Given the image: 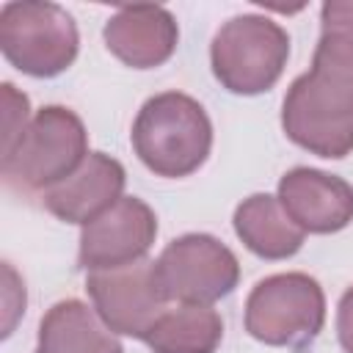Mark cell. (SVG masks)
Wrapping results in <instances>:
<instances>
[{"instance_id": "6da1fadb", "label": "cell", "mask_w": 353, "mask_h": 353, "mask_svg": "<svg viewBox=\"0 0 353 353\" xmlns=\"http://www.w3.org/2000/svg\"><path fill=\"white\" fill-rule=\"evenodd\" d=\"M281 130L292 143L325 160L353 152V39L320 33L312 69L287 88Z\"/></svg>"}, {"instance_id": "7a4b0ae2", "label": "cell", "mask_w": 353, "mask_h": 353, "mask_svg": "<svg viewBox=\"0 0 353 353\" xmlns=\"http://www.w3.org/2000/svg\"><path fill=\"white\" fill-rule=\"evenodd\" d=\"M132 149L157 176L182 179L204 165L212 149V121L207 110L182 91L149 97L132 121Z\"/></svg>"}, {"instance_id": "3957f363", "label": "cell", "mask_w": 353, "mask_h": 353, "mask_svg": "<svg viewBox=\"0 0 353 353\" xmlns=\"http://www.w3.org/2000/svg\"><path fill=\"white\" fill-rule=\"evenodd\" d=\"M290 58L287 30L262 14H240L218 28L210 44L215 80L240 97L270 91Z\"/></svg>"}, {"instance_id": "277c9868", "label": "cell", "mask_w": 353, "mask_h": 353, "mask_svg": "<svg viewBox=\"0 0 353 353\" xmlns=\"http://www.w3.org/2000/svg\"><path fill=\"white\" fill-rule=\"evenodd\" d=\"M0 50L6 61L30 77L66 72L80 50L72 14L47 0H11L0 8Z\"/></svg>"}, {"instance_id": "5b68a950", "label": "cell", "mask_w": 353, "mask_h": 353, "mask_svg": "<svg viewBox=\"0 0 353 353\" xmlns=\"http://www.w3.org/2000/svg\"><path fill=\"white\" fill-rule=\"evenodd\" d=\"M88 157L83 119L63 105H44L22 132L11 154L3 157L6 182L22 190H47L74 174Z\"/></svg>"}, {"instance_id": "8992f818", "label": "cell", "mask_w": 353, "mask_h": 353, "mask_svg": "<svg viewBox=\"0 0 353 353\" xmlns=\"http://www.w3.org/2000/svg\"><path fill=\"white\" fill-rule=\"evenodd\" d=\"M325 323V295L309 273H273L245 298V331L270 347H301Z\"/></svg>"}, {"instance_id": "52a82bcc", "label": "cell", "mask_w": 353, "mask_h": 353, "mask_svg": "<svg viewBox=\"0 0 353 353\" xmlns=\"http://www.w3.org/2000/svg\"><path fill=\"white\" fill-rule=\"evenodd\" d=\"M157 273L168 301L212 306L234 292L240 262L229 245L204 232L174 237L157 256Z\"/></svg>"}, {"instance_id": "ba28073f", "label": "cell", "mask_w": 353, "mask_h": 353, "mask_svg": "<svg viewBox=\"0 0 353 353\" xmlns=\"http://www.w3.org/2000/svg\"><path fill=\"white\" fill-rule=\"evenodd\" d=\"M85 292L102 323L113 334L132 339H146L168 309L157 262L146 256L121 268L91 270L85 276Z\"/></svg>"}, {"instance_id": "9c48e42d", "label": "cell", "mask_w": 353, "mask_h": 353, "mask_svg": "<svg viewBox=\"0 0 353 353\" xmlns=\"http://www.w3.org/2000/svg\"><path fill=\"white\" fill-rule=\"evenodd\" d=\"M157 237V215L138 196H121L80 232L77 265L83 270H108L146 256Z\"/></svg>"}, {"instance_id": "30bf717a", "label": "cell", "mask_w": 353, "mask_h": 353, "mask_svg": "<svg viewBox=\"0 0 353 353\" xmlns=\"http://www.w3.org/2000/svg\"><path fill=\"white\" fill-rule=\"evenodd\" d=\"M279 201L309 234H334L353 221V185L320 168H290L279 179Z\"/></svg>"}, {"instance_id": "8fae6325", "label": "cell", "mask_w": 353, "mask_h": 353, "mask_svg": "<svg viewBox=\"0 0 353 353\" xmlns=\"http://www.w3.org/2000/svg\"><path fill=\"white\" fill-rule=\"evenodd\" d=\"M124 182L127 174L116 157L105 152H88L74 174L41 193V204L58 221L85 226L121 199Z\"/></svg>"}, {"instance_id": "7c38bea8", "label": "cell", "mask_w": 353, "mask_h": 353, "mask_svg": "<svg viewBox=\"0 0 353 353\" xmlns=\"http://www.w3.org/2000/svg\"><path fill=\"white\" fill-rule=\"evenodd\" d=\"M108 50L132 69L163 66L176 44L179 28L168 8L163 6H121L102 30Z\"/></svg>"}, {"instance_id": "4fadbf2b", "label": "cell", "mask_w": 353, "mask_h": 353, "mask_svg": "<svg viewBox=\"0 0 353 353\" xmlns=\"http://www.w3.org/2000/svg\"><path fill=\"white\" fill-rule=\"evenodd\" d=\"M232 223L240 243L251 254L270 262L295 256L306 240V232L284 212L279 196L270 193H254L243 199L234 210Z\"/></svg>"}, {"instance_id": "5bb4252c", "label": "cell", "mask_w": 353, "mask_h": 353, "mask_svg": "<svg viewBox=\"0 0 353 353\" xmlns=\"http://www.w3.org/2000/svg\"><path fill=\"white\" fill-rule=\"evenodd\" d=\"M36 353H124V347L94 306L66 298L44 312Z\"/></svg>"}, {"instance_id": "9a60e30c", "label": "cell", "mask_w": 353, "mask_h": 353, "mask_svg": "<svg viewBox=\"0 0 353 353\" xmlns=\"http://www.w3.org/2000/svg\"><path fill=\"white\" fill-rule=\"evenodd\" d=\"M223 339V320L212 306L176 303L163 312L143 339L152 353H215Z\"/></svg>"}, {"instance_id": "2e32d148", "label": "cell", "mask_w": 353, "mask_h": 353, "mask_svg": "<svg viewBox=\"0 0 353 353\" xmlns=\"http://www.w3.org/2000/svg\"><path fill=\"white\" fill-rule=\"evenodd\" d=\"M3 157L14 152L22 132L30 124V102L11 83H3Z\"/></svg>"}, {"instance_id": "e0dca14e", "label": "cell", "mask_w": 353, "mask_h": 353, "mask_svg": "<svg viewBox=\"0 0 353 353\" xmlns=\"http://www.w3.org/2000/svg\"><path fill=\"white\" fill-rule=\"evenodd\" d=\"M323 33L353 39V0H328L320 8Z\"/></svg>"}, {"instance_id": "ac0fdd59", "label": "cell", "mask_w": 353, "mask_h": 353, "mask_svg": "<svg viewBox=\"0 0 353 353\" xmlns=\"http://www.w3.org/2000/svg\"><path fill=\"white\" fill-rule=\"evenodd\" d=\"M336 336L345 353H353V287H347L336 306Z\"/></svg>"}]
</instances>
